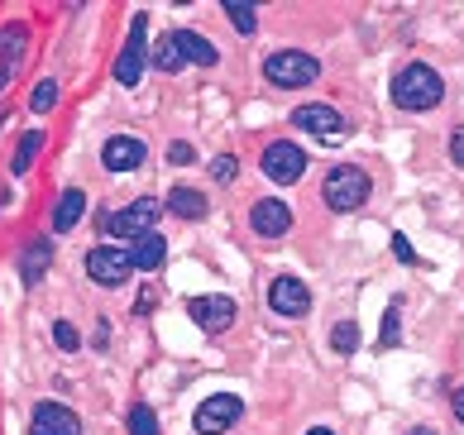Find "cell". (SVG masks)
<instances>
[{
	"instance_id": "obj_1",
	"label": "cell",
	"mask_w": 464,
	"mask_h": 435,
	"mask_svg": "<svg viewBox=\"0 0 464 435\" xmlns=\"http://www.w3.org/2000/svg\"><path fill=\"white\" fill-rule=\"evenodd\" d=\"M440 96H445V82L426 63H411L392 77V106L398 111H436Z\"/></svg>"
},
{
	"instance_id": "obj_2",
	"label": "cell",
	"mask_w": 464,
	"mask_h": 435,
	"mask_svg": "<svg viewBox=\"0 0 464 435\" xmlns=\"http://www.w3.org/2000/svg\"><path fill=\"white\" fill-rule=\"evenodd\" d=\"M369 191H373V182H369L364 168L340 163V168H331V178H325V206L340 211V216H350V211H359V206L369 201Z\"/></svg>"
},
{
	"instance_id": "obj_3",
	"label": "cell",
	"mask_w": 464,
	"mask_h": 435,
	"mask_svg": "<svg viewBox=\"0 0 464 435\" xmlns=\"http://www.w3.org/2000/svg\"><path fill=\"white\" fill-rule=\"evenodd\" d=\"M153 220H159V201L144 197L125 206V211H111L106 220H101V230H106L111 239H125V245H140L144 235H153Z\"/></svg>"
},
{
	"instance_id": "obj_4",
	"label": "cell",
	"mask_w": 464,
	"mask_h": 435,
	"mask_svg": "<svg viewBox=\"0 0 464 435\" xmlns=\"http://www.w3.org/2000/svg\"><path fill=\"white\" fill-rule=\"evenodd\" d=\"M264 77L273 86H287V92H297V86H312L321 77V63L312 53H297V48H283V53H273L264 63Z\"/></svg>"
},
{
	"instance_id": "obj_5",
	"label": "cell",
	"mask_w": 464,
	"mask_h": 435,
	"mask_svg": "<svg viewBox=\"0 0 464 435\" xmlns=\"http://www.w3.org/2000/svg\"><path fill=\"white\" fill-rule=\"evenodd\" d=\"M306 172V153L292 144V139H273V144L264 149V178L278 182V187H292Z\"/></svg>"
},
{
	"instance_id": "obj_6",
	"label": "cell",
	"mask_w": 464,
	"mask_h": 435,
	"mask_svg": "<svg viewBox=\"0 0 464 435\" xmlns=\"http://www.w3.org/2000/svg\"><path fill=\"white\" fill-rule=\"evenodd\" d=\"M239 416H245L239 397H235V392H216V397H206V402L197 407L192 426H197V435H226Z\"/></svg>"
},
{
	"instance_id": "obj_7",
	"label": "cell",
	"mask_w": 464,
	"mask_h": 435,
	"mask_svg": "<svg viewBox=\"0 0 464 435\" xmlns=\"http://www.w3.org/2000/svg\"><path fill=\"white\" fill-rule=\"evenodd\" d=\"M144 34H149V14L140 10V14H134V24H130L125 53L115 58V82L120 86H134V82L144 77Z\"/></svg>"
},
{
	"instance_id": "obj_8",
	"label": "cell",
	"mask_w": 464,
	"mask_h": 435,
	"mask_svg": "<svg viewBox=\"0 0 464 435\" xmlns=\"http://www.w3.org/2000/svg\"><path fill=\"white\" fill-rule=\"evenodd\" d=\"M292 125L297 130H306V134H316V139H335L345 134V115H340L335 106H321V101H306V106H297L292 111Z\"/></svg>"
},
{
	"instance_id": "obj_9",
	"label": "cell",
	"mask_w": 464,
	"mask_h": 435,
	"mask_svg": "<svg viewBox=\"0 0 464 435\" xmlns=\"http://www.w3.org/2000/svg\"><path fill=\"white\" fill-rule=\"evenodd\" d=\"M268 306L278 311V316H306L312 311V292H306V283H297V277H273L268 283Z\"/></svg>"
},
{
	"instance_id": "obj_10",
	"label": "cell",
	"mask_w": 464,
	"mask_h": 435,
	"mask_svg": "<svg viewBox=\"0 0 464 435\" xmlns=\"http://www.w3.org/2000/svg\"><path fill=\"white\" fill-rule=\"evenodd\" d=\"M130 249H92L87 254V273H92V283L101 287H120L130 277Z\"/></svg>"
},
{
	"instance_id": "obj_11",
	"label": "cell",
	"mask_w": 464,
	"mask_h": 435,
	"mask_svg": "<svg viewBox=\"0 0 464 435\" xmlns=\"http://www.w3.org/2000/svg\"><path fill=\"white\" fill-rule=\"evenodd\" d=\"M29 435H82V421L63 402H39L34 407V421H29Z\"/></svg>"
},
{
	"instance_id": "obj_12",
	"label": "cell",
	"mask_w": 464,
	"mask_h": 435,
	"mask_svg": "<svg viewBox=\"0 0 464 435\" xmlns=\"http://www.w3.org/2000/svg\"><path fill=\"white\" fill-rule=\"evenodd\" d=\"M249 225H254V235L259 239H283L292 230V211L278 201V197H268V201H254V211H249Z\"/></svg>"
},
{
	"instance_id": "obj_13",
	"label": "cell",
	"mask_w": 464,
	"mask_h": 435,
	"mask_svg": "<svg viewBox=\"0 0 464 435\" xmlns=\"http://www.w3.org/2000/svg\"><path fill=\"white\" fill-rule=\"evenodd\" d=\"M24 48H29V29L24 24H5V29H0V92L14 82V72H20Z\"/></svg>"
},
{
	"instance_id": "obj_14",
	"label": "cell",
	"mask_w": 464,
	"mask_h": 435,
	"mask_svg": "<svg viewBox=\"0 0 464 435\" xmlns=\"http://www.w3.org/2000/svg\"><path fill=\"white\" fill-rule=\"evenodd\" d=\"M101 163H106V172H134V168L144 163V139H134V134L106 139V149H101Z\"/></svg>"
},
{
	"instance_id": "obj_15",
	"label": "cell",
	"mask_w": 464,
	"mask_h": 435,
	"mask_svg": "<svg viewBox=\"0 0 464 435\" xmlns=\"http://www.w3.org/2000/svg\"><path fill=\"white\" fill-rule=\"evenodd\" d=\"M192 321L206 330V335H220V330H230V321H235V302L230 297H197Z\"/></svg>"
},
{
	"instance_id": "obj_16",
	"label": "cell",
	"mask_w": 464,
	"mask_h": 435,
	"mask_svg": "<svg viewBox=\"0 0 464 435\" xmlns=\"http://www.w3.org/2000/svg\"><path fill=\"white\" fill-rule=\"evenodd\" d=\"M163 258H168V245H163V235H144L140 245H130V264H134V268H144V273L163 268Z\"/></svg>"
},
{
	"instance_id": "obj_17",
	"label": "cell",
	"mask_w": 464,
	"mask_h": 435,
	"mask_svg": "<svg viewBox=\"0 0 464 435\" xmlns=\"http://www.w3.org/2000/svg\"><path fill=\"white\" fill-rule=\"evenodd\" d=\"M82 211H87V191H77V187L63 191V197H58V211H53V230L67 235V230L82 220Z\"/></svg>"
},
{
	"instance_id": "obj_18",
	"label": "cell",
	"mask_w": 464,
	"mask_h": 435,
	"mask_svg": "<svg viewBox=\"0 0 464 435\" xmlns=\"http://www.w3.org/2000/svg\"><path fill=\"white\" fill-rule=\"evenodd\" d=\"M168 211L182 216V220H201L206 216V197L197 187H173V191H168Z\"/></svg>"
},
{
	"instance_id": "obj_19",
	"label": "cell",
	"mask_w": 464,
	"mask_h": 435,
	"mask_svg": "<svg viewBox=\"0 0 464 435\" xmlns=\"http://www.w3.org/2000/svg\"><path fill=\"white\" fill-rule=\"evenodd\" d=\"M48 264H53V249H48V239H34V245L24 249V258H20V277L34 287V283L44 277V268H48Z\"/></svg>"
},
{
	"instance_id": "obj_20",
	"label": "cell",
	"mask_w": 464,
	"mask_h": 435,
	"mask_svg": "<svg viewBox=\"0 0 464 435\" xmlns=\"http://www.w3.org/2000/svg\"><path fill=\"white\" fill-rule=\"evenodd\" d=\"M178 34V48H182V58L187 63H197V67H216V48L201 39V34H192V29H173Z\"/></svg>"
},
{
	"instance_id": "obj_21",
	"label": "cell",
	"mask_w": 464,
	"mask_h": 435,
	"mask_svg": "<svg viewBox=\"0 0 464 435\" xmlns=\"http://www.w3.org/2000/svg\"><path fill=\"white\" fill-rule=\"evenodd\" d=\"M187 58H182V48H178V34H159V44H153V67L159 72H178Z\"/></svg>"
},
{
	"instance_id": "obj_22",
	"label": "cell",
	"mask_w": 464,
	"mask_h": 435,
	"mask_svg": "<svg viewBox=\"0 0 464 435\" xmlns=\"http://www.w3.org/2000/svg\"><path fill=\"white\" fill-rule=\"evenodd\" d=\"M226 20H230L239 34H254V29H259V14H254V5H239V0H226Z\"/></svg>"
},
{
	"instance_id": "obj_23",
	"label": "cell",
	"mask_w": 464,
	"mask_h": 435,
	"mask_svg": "<svg viewBox=\"0 0 464 435\" xmlns=\"http://www.w3.org/2000/svg\"><path fill=\"white\" fill-rule=\"evenodd\" d=\"M39 149H44V134H24L20 149H14V172H29L34 159H39Z\"/></svg>"
},
{
	"instance_id": "obj_24",
	"label": "cell",
	"mask_w": 464,
	"mask_h": 435,
	"mask_svg": "<svg viewBox=\"0 0 464 435\" xmlns=\"http://www.w3.org/2000/svg\"><path fill=\"white\" fill-rule=\"evenodd\" d=\"M331 344H335L340 354H354V350H359V325H354V321H340V325L331 330Z\"/></svg>"
},
{
	"instance_id": "obj_25",
	"label": "cell",
	"mask_w": 464,
	"mask_h": 435,
	"mask_svg": "<svg viewBox=\"0 0 464 435\" xmlns=\"http://www.w3.org/2000/svg\"><path fill=\"white\" fill-rule=\"evenodd\" d=\"M53 101H58V82H39V86H34V96H29V111L48 115V111H53Z\"/></svg>"
},
{
	"instance_id": "obj_26",
	"label": "cell",
	"mask_w": 464,
	"mask_h": 435,
	"mask_svg": "<svg viewBox=\"0 0 464 435\" xmlns=\"http://www.w3.org/2000/svg\"><path fill=\"white\" fill-rule=\"evenodd\" d=\"M398 330H402V306L392 302V306L383 311V340H378V344H383V350H392V344H398Z\"/></svg>"
},
{
	"instance_id": "obj_27",
	"label": "cell",
	"mask_w": 464,
	"mask_h": 435,
	"mask_svg": "<svg viewBox=\"0 0 464 435\" xmlns=\"http://www.w3.org/2000/svg\"><path fill=\"white\" fill-rule=\"evenodd\" d=\"M130 435H159V416L149 407H134L130 411Z\"/></svg>"
},
{
	"instance_id": "obj_28",
	"label": "cell",
	"mask_w": 464,
	"mask_h": 435,
	"mask_svg": "<svg viewBox=\"0 0 464 435\" xmlns=\"http://www.w3.org/2000/svg\"><path fill=\"white\" fill-rule=\"evenodd\" d=\"M53 340H58V350H63V354H77V350H82L77 325H67V321H58V325H53Z\"/></svg>"
},
{
	"instance_id": "obj_29",
	"label": "cell",
	"mask_w": 464,
	"mask_h": 435,
	"mask_svg": "<svg viewBox=\"0 0 464 435\" xmlns=\"http://www.w3.org/2000/svg\"><path fill=\"white\" fill-rule=\"evenodd\" d=\"M235 172H239L235 159H216V163H211V178H216V182H235Z\"/></svg>"
},
{
	"instance_id": "obj_30",
	"label": "cell",
	"mask_w": 464,
	"mask_h": 435,
	"mask_svg": "<svg viewBox=\"0 0 464 435\" xmlns=\"http://www.w3.org/2000/svg\"><path fill=\"white\" fill-rule=\"evenodd\" d=\"M168 159H173L178 168H187V163H197V153H192V144H182V139H178V144H168Z\"/></svg>"
},
{
	"instance_id": "obj_31",
	"label": "cell",
	"mask_w": 464,
	"mask_h": 435,
	"mask_svg": "<svg viewBox=\"0 0 464 435\" xmlns=\"http://www.w3.org/2000/svg\"><path fill=\"white\" fill-rule=\"evenodd\" d=\"M392 254H398L402 264H417V254H411V245H407V235H392Z\"/></svg>"
},
{
	"instance_id": "obj_32",
	"label": "cell",
	"mask_w": 464,
	"mask_h": 435,
	"mask_svg": "<svg viewBox=\"0 0 464 435\" xmlns=\"http://www.w3.org/2000/svg\"><path fill=\"white\" fill-rule=\"evenodd\" d=\"M450 159H455V163L464 168V125H459V130L450 134Z\"/></svg>"
},
{
	"instance_id": "obj_33",
	"label": "cell",
	"mask_w": 464,
	"mask_h": 435,
	"mask_svg": "<svg viewBox=\"0 0 464 435\" xmlns=\"http://www.w3.org/2000/svg\"><path fill=\"white\" fill-rule=\"evenodd\" d=\"M455 416L464 421V388H455Z\"/></svg>"
},
{
	"instance_id": "obj_34",
	"label": "cell",
	"mask_w": 464,
	"mask_h": 435,
	"mask_svg": "<svg viewBox=\"0 0 464 435\" xmlns=\"http://www.w3.org/2000/svg\"><path fill=\"white\" fill-rule=\"evenodd\" d=\"M407 435H436V430H431V426H411Z\"/></svg>"
},
{
	"instance_id": "obj_35",
	"label": "cell",
	"mask_w": 464,
	"mask_h": 435,
	"mask_svg": "<svg viewBox=\"0 0 464 435\" xmlns=\"http://www.w3.org/2000/svg\"><path fill=\"white\" fill-rule=\"evenodd\" d=\"M306 435H331V430H306Z\"/></svg>"
}]
</instances>
